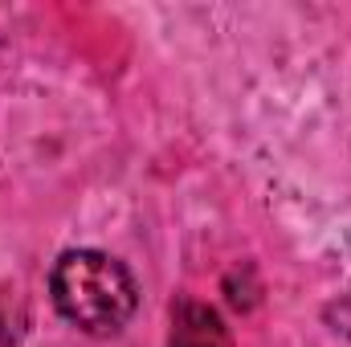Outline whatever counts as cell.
Wrapping results in <instances>:
<instances>
[{"label": "cell", "mask_w": 351, "mask_h": 347, "mask_svg": "<svg viewBox=\"0 0 351 347\" xmlns=\"http://www.w3.org/2000/svg\"><path fill=\"white\" fill-rule=\"evenodd\" d=\"M53 307L86 335H114L139 311V282L102 250H66L49 274Z\"/></svg>", "instance_id": "cell-1"}, {"label": "cell", "mask_w": 351, "mask_h": 347, "mask_svg": "<svg viewBox=\"0 0 351 347\" xmlns=\"http://www.w3.org/2000/svg\"><path fill=\"white\" fill-rule=\"evenodd\" d=\"M168 347H237L229 323L221 319L217 307L196 302V298H180L172 307V331Z\"/></svg>", "instance_id": "cell-2"}]
</instances>
